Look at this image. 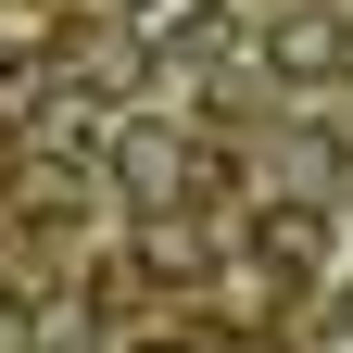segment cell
Returning <instances> with one entry per match:
<instances>
[]
</instances>
